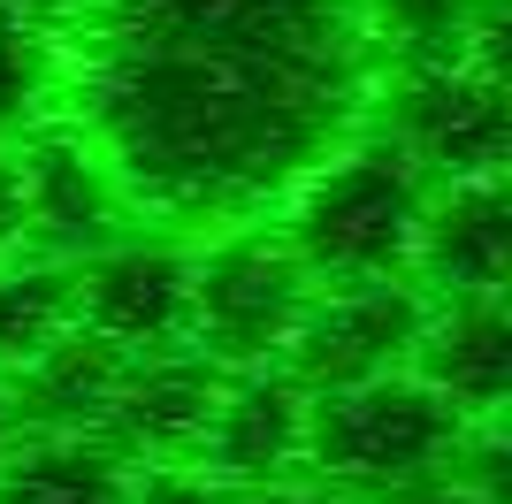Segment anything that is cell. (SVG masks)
I'll return each mask as SVG.
<instances>
[{"label":"cell","mask_w":512,"mask_h":504,"mask_svg":"<svg viewBox=\"0 0 512 504\" xmlns=\"http://www.w3.org/2000/svg\"><path fill=\"white\" fill-rule=\"evenodd\" d=\"M375 84L367 0H85L62 16L54 100L138 222L222 230L367 130Z\"/></svg>","instance_id":"cell-1"},{"label":"cell","mask_w":512,"mask_h":504,"mask_svg":"<svg viewBox=\"0 0 512 504\" xmlns=\"http://www.w3.org/2000/svg\"><path fill=\"white\" fill-rule=\"evenodd\" d=\"M428 214V176L390 146L383 130H352L329 161H314L283 191V245L299 252L314 283H375V275H413Z\"/></svg>","instance_id":"cell-2"},{"label":"cell","mask_w":512,"mask_h":504,"mask_svg":"<svg viewBox=\"0 0 512 504\" xmlns=\"http://www.w3.org/2000/svg\"><path fill=\"white\" fill-rule=\"evenodd\" d=\"M467 428L474 420H459L413 367L337 382V390H314V413H306V474L344 489L352 504H375L444 474Z\"/></svg>","instance_id":"cell-3"},{"label":"cell","mask_w":512,"mask_h":504,"mask_svg":"<svg viewBox=\"0 0 512 504\" xmlns=\"http://www.w3.org/2000/svg\"><path fill=\"white\" fill-rule=\"evenodd\" d=\"M306 298H314V275L299 268V252L283 245L268 214L222 222L207 230V245H192V344L214 367L283 359Z\"/></svg>","instance_id":"cell-4"},{"label":"cell","mask_w":512,"mask_h":504,"mask_svg":"<svg viewBox=\"0 0 512 504\" xmlns=\"http://www.w3.org/2000/svg\"><path fill=\"white\" fill-rule=\"evenodd\" d=\"M383 92V138L421 168L428 184L459 176H497L512 153V115H505V77L497 46L436 54V62H398Z\"/></svg>","instance_id":"cell-5"},{"label":"cell","mask_w":512,"mask_h":504,"mask_svg":"<svg viewBox=\"0 0 512 504\" xmlns=\"http://www.w3.org/2000/svg\"><path fill=\"white\" fill-rule=\"evenodd\" d=\"M428 321V291L413 275H375V283H314L299 329L283 344V367L306 390H337L406 367Z\"/></svg>","instance_id":"cell-6"},{"label":"cell","mask_w":512,"mask_h":504,"mask_svg":"<svg viewBox=\"0 0 512 504\" xmlns=\"http://www.w3.org/2000/svg\"><path fill=\"white\" fill-rule=\"evenodd\" d=\"M77 321L115 352H169L192 344V245L161 230H123L115 245L69 260Z\"/></svg>","instance_id":"cell-7"},{"label":"cell","mask_w":512,"mask_h":504,"mask_svg":"<svg viewBox=\"0 0 512 504\" xmlns=\"http://www.w3.org/2000/svg\"><path fill=\"white\" fill-rule=\"evenodd\" d=\"M23 199H31V245L54 252V260H85V252L115 245L123 230H138V207L130 191L115 184V168L100 161L85 130L69 115H46V123L23 130Z\"/></svg>","instance_id":"cell-8"},{"label":"cell","mask_w":512,"mask_h":504,"mask_svg":"<svg viewBox=\"0 0 512 504\" xmlns=\"http://www.w3.org/2000/svg\"><path fill=\"white\" fill-rule=\"evenodd\" d=\"M306 413H314V390L283 359H268V367H222L199 466H214L237 489L291 482V474H306Z\"/></svg>","instance_id":"cell-9"},{"label":"cell","mask_w":512,"mask_h":504,"mask_svg":"<svg viewBox=\"0 0 512 504\" xmlns=\"http://www.w3.org/2000/svg\"><path fill=\"white\" fill-rule=\"evenodd\" d=\"M214 390H222V367H214L199 344H169V352H130L123 382L107 398L100 436L123 451L130 466H176L199 459L207 443V413Z\"/></svg>","instance_id":"cell-10"},{"label":"cell","mask_w":512,"mask_h":504,"mask_svg":"<svg viewBox=\"0 0 512 504\" xmlns=\"http://www.w3.org/2000/svg\"><path fill=\"white\" fill-rule=\"evenodd\" d=\"M505 260H512L505 168H497V176H459V184H428L421 245H413V275H421L428 298L505 291Z\"/></svg>","instance_id":"cell-11"},{"label":"cell","mask_w":512,"mask_h":504,"mask_svg":"<svg viewBox=\"0 0 512 504\" xmlns=\"http://www.w3.org/2000/svg\"><path fill=\"white\" fill-rule=\"evenodd\" d=\"M413 375L436 390L459 420H497L512 390V321L505 291L490 298H428L421 344L406 359Z\"/></svg>","instance_id":"cell-12"},{"label":"cell","mask_w":512,"mask_h":504,"mask_svg":"<svg viewBox=\"0 0 512 504\" xmlns=\"http://www.w3.org/2000/svg\"><path fill=\"white\" fill-rule=\"evenodd\" d=\"M0 504H130V459L100 428H31L0 451Z\"/></svg>","instance_id":"cell-13"},{"label":"cell","mask_w":512,"mask_h":504,"mask_svg":"<svg viewBox=\"0 0 512 504\" xmlns=\"http://www.w3.org/2000/svg\"><path fill=\"white\" fill-rule=\"evenodd\" d=\"M123 359L130 352H115V344L92 336L85 321L69 336H54L39 359H23L16 375H8L23 436H31V428H100L107 398H115V382H123Z\"/></svg>","instance_id":"cell-14"},{"label":"cell","mask_w":512,"mask_h":504,"mask_svg":"<svg viewBox=\"0 0 512 504\" xmlns=\"http://www.w3.org/2000/svg\"><path fill=\"white\" fill-rule=\"evenodd\" d=\"M77 329V268L54 252H0V375Z\"/></svg>","instance_id":"cell-15"},{"label":"cell","mask_w":512,"mask_h":504,"mask_svg":"<svg viewBox=\"0 0 512 504\" xmlns=\"http://www.w3.org/2000/svg\"><path fill=\"white\" fill-rule=\"evenodd\" d=\"M62 92V23L31 0H0V138L54 115Z\"/></svg>","instance_id":"cell-16"},{"label":"cell","mask_w":512,"mask_h":504,"mask_svg":"<svg viewBox=\"0 0 512 504\" xmlns=\"http://www.w3.org/2000/svg\"><path fill=\"white\" fill-rule=\"evenodd\" d=\"M130 504H245V489L199 459H176V466H130Z\"/></svg>","instance_id":"cell-17"},{"label":"cell","mask_w":512,"mask_h":504,"mask_svg":"<svg viewBox=\"0 0 512 504\" xmlns=\"http://www.w3.org/2000/svg\"><path fill=\"white\" fill-rule=\"evenodd\" d=\"M31 245V199H23V161H16V138H0V252H23Z\"/></svg>","instance_id":"cell-18"},{"label":"cell","mask_w":512,"mask_h":504,"mask_svg":"<svg viewBox=\"0 0 512 504\" xmlns=\"http://www.w3.org/2000/svg\"><path fill=\"white\" fill-rule=\"evenodd\" d=\"M375 504H505V497H482L474 482H459V474H428V482H413V489H398V497H375Z\"/></svg>","instance_id":"cell-19"},{"label":"cell","mask_w":512,"mask_h":504,"mask_svg":"<svg viewBox=\"0 0 512 504\" xmlns=\"http://www.w3.org/2000/svg\"><path fill=\"white\" fill-rule=\"evenodd\" d=\"M245 504H352L344 489L314 482V474H291V482H268V489H245Z\"/></svg>","instance_id":"cell-20"},{"label":"cell","mask_w":512,"mask_h":504,"mask_svg":"<svg viewBox=\"0 0 512 504\" xmlns=\"http://www.w3.org/2000/svg\"><path fill=\"white\" fill-rule=\"evenodd\" d=\"M23 436V420H16V398H8V375H0V451Z\"/></svg>","instance_id":"cell-21"},{"label":"cell","mask_w":512,"mask_h":504,"mask_svg":"<svg viewBox=\"0 0 512 504\" xmlns=\"http://www.w3.org/2000/svg\"><path fill=\"white\" fill-rule=\"evenodd\" d=\"M31 8H46V16L62 23V16H69V8H85V0H31Z\"/></svg>","instance_id":"cell-22"}]
</instances>
